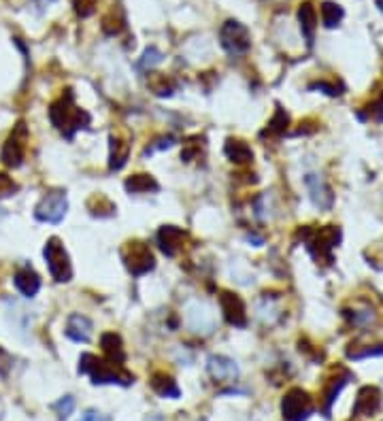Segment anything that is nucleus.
I'll list each match as a JSON object with an SVG mask.
<instances>
[{"label": "nucleus", "mask_w": 383, "mask_h": 421, "mask_svg": "<svg viewBox=\"0 0 383 421\" xmlns=\"http://www.w3.org/2000/svg\"><path fill=\"white\" fill-rule=\"evenodd\" d=\"M68 202H66V192L62 190H52L50 194H45L41 202L34 209V217L38 221L47 223H60L66 215Z\"/></svg>", "instance_id": "obj_9"}, {"label": "nucleus", "mask_w": 383, "mask_h": 421, "mask_svg": "<svg viewBox=\"0 0 383 421\" xmlns=\"http://www.w3.org/2000/svg\"><path fill=\"white\" fill-rule=\"evenodd\" d=\"M160 62H162V54L156 50V47H150V50L145 52V56H143V60L138 62V68L140 71H147V68H154Z\"/></svg>", "instance_id": "obj_29"}, {"label": "nucleus", "mask_w": 383, "mask_h": 421, "mask_svg": "<svg viewBox=\"0 0 383 421\" xmlns=\"http://www.w3.org/2000/svg\"><path fill=\"white\" fill-rule=\"evenodd\" d=\"M321 20H324V24L328 28L339 26V22L343 20V9L339 5H334V3H324L321 5Z\"/></svg>", "instance_id": "obj_26"}, {"label": "nucleus", "mask_w": 383, "mask_h": 421, "mask_svg": "<svg viewBox=\"0 0 383 421\" xmlns=\"http://www.w3.org/2000/svg\"><path fill=\"white\" fill-rule=\"evenodd\" d=\"M126 190L130 194H150V192H158L160 185L152 175H132L126 181Z\"/></svg>", "instance_id": "obj_20"}, {"label": "nucleus", "mask_w": 383, "mask_h": 421, "mask_svg": "<svg viewBox=\"0 0 383 421\" xmlns=\"http://www.w3.org/2000/svg\"><path fill=\"white\" fill-rule=\"evenodd\" d=\"M349 379H352V374L345 370L343 377H334V379L328 381V385H326V390H324V411H326V413H330V406H332L334 398L339 396V392L345 387V383H347Z\"/></svg>", "instance_id": "obj_23"}, {"label": "nucleus", "mask_w": 383, "mask_h": 421, "mask_svg": "<svg viewBox=\"0 0 383 421\" xmlns=\"http://www.w3.org/2000/svg\"><path fill=\"white\" fill-rule=\"evenodd\" d=\"M50 119H52V124H54L66 138H73L77 130L87 128L89 121H92L89 113L83 111V109H79V107L75 105V94H73V89H66L56 103H52V107H50Z\"/></svg>", "instance_id": "obj_2"}, {"label": "nucleus", "mask_w": 383, "mask_h": 421, "mask_svg": "<svg viewBox=\"0 0 383 421\" xmlns=\"http://www.w3.org/2000/svg\"><path fill=\"white\" fill-rule=\"evenodd\" d=\"M122 260H124V266L128 268V272L134 274V276L147 274L156 266V258H154L150 245H145L143 241H130V243H126L122 247Z\"/></svg>", "instance_id": "obj_4"}, {"label": "nucleus", "mask_w": 383, "mask_h": 421, "mask_svg": "<svg viewBox=\"0 0 383 421\" xmlns=\"http://www.w3.org/2000/svg\"><path fill=\"white\" fill-rule=\"evenodd\" d=\"M79 421H109V417L107 415H103V413H99V411H85L83 415H81V419Z\"/></svg>", "instance_id": "obj_35"}, {"label": "nucleus", "mask_w": 383, "mask_h": 421, "mask_svg": "<svg viewBox=\"0 0 383 421\" xmlns=\"http://www.w3.org/2000/svg\"><path fill=\"white\" fill-rule=\"evenodd\" d=\"M150 385L162 398H179V394H181L177 381L171 377V374H166V372H156L154 377H152V381H150Z\"/></svg>", "instance_id": "obj_19"}, {"label": "nucleus", "mask_w": 383, "mask_h": 421, "mask_svg": "<svg viewBox=\"0 0 383 421\" xmlns=\"http://www.w3.org/2000/svg\"><path fill=\"white\" fill-rule=\"evenodd\" d=\"M87 209L92 211V215H99V217H109V215H113V211H115V207H113V202L109 200V198H105V196H92L89 198V202H87Z\"/></svg>", "instance_id": "obj_25"}, {"label": "nucleus", "mask_w": 383, "mask_h": 421, "mask_svg": "<svg viewBox=\"0 0 383 421\" xmlns=\"http://www.w3.org/2000/svg\"><path fill=\"white\" fill-rule=\"evenodd\" d=\"M219 306L224 313V319L234 327H245L247 325V311L245 302L238 294L232 292H219Z\"/></svg>", "instance_id": "obj_10"}, {"label": "nucleus", "mask_w": 383, "mask_h": 421, "mask_svg": "<svg viewBox=\"0 0 383 421\" xmlns=\"http://www.w3.org/2000/svg\"><path fill=\"white\" fill-rule=\"evenodd\" d=\"M381 406V394L377 387H362L360 394H358V400H356V406L354 411L358 415H375Z\"/></svg>", "instance_id": "obj_16"}, {"label": "nucleus", "mask_w": 383, "mask_h": 421, "mask_svg": "<svg viewBox=\"0 0 383 421\" xmlns=\"http://www.w3.org/2000/svg\"><path fill=\"white\" fill-rule=\"evenodd\" d=\"M177 83L173 79H168L166 75H160V73H154L150 77V89L156 94V96H171L175 91Z\"/></svg>", "instance_id": "obj_24"}, {"label": "nucleus", "mask_w": 383, "mask_h": 421, "mask_svg": "<svg viewBox=\"0 0 383 421\" xmlns=\"http://www.w3.org/2000/svg\"><path fill=\"white\" fill-rule=\"evenodd\" d=\"M287 124H290V115H287L281 107H277V113L268 121V128L264 130V134H283L287 130Z\"/></svg>", "instance_id": "obj_27"}, {"label": "nucleus", "mask_w": 383, "mask_h": 421, "mask_svg": "<svg viewBox=\"0 0 383 421\" xmlns=\"http://www.w3.org/2000/svg\"><path fill=\"white\" fill-rule=\"evenodd\" d=\"M15 288L26 296V298H32L36 296V292L41 290V276L30 268V266H24L15 272Z\"/></svg>", "instance_id": "obj_15"}, {"label": "nucleus", "mask_w": 383, "mask_h": 421, "mask_svg": "<svg viewBox=\"0 0 383 421\" xmlns=\"http://www.w3.org/2000/svg\"><path fill=\"white\" fill-rule=\"evenodd\" d=\"M111 149H109V168L111 170H120L126 166L128 162V156H130V143L124 140L122 136L117 134H111Z\"/></svg>", "instance_id": "obj_17"}, {"label": "nucleus", "mask_w": 383, "mask_h": 421, "mask_svg": "<svg viewBox=\"0 0 383 421\" xmlns=\"http://www.w3.org/2000/svg\"><path fill=\"white\" fill-rule=\"evenodd\" d=\"M96 7H99V0H75V11L81 17H89Z\"/></svg>", "instance_id": "obj_30"}, {"label": "nucleus", "mask_w": 383, "mask_h": 421, "mask_svg": "<svg viewBox=\"0 0 383 421\" xmlns=\"http://www.w3.org/2000/svg\"><path fill=\"white\" fill-rule=\"evenodd\" d=\"M175 145V138L173 136H160L154 145H150L147 149H145V156H150V154H154V152H158V149H168V147H173Z\"/></svg>", "instance_id": "obj_32"}, {"label": "nucleus", "mask_w": 383, "mask_h": 421, "mask_svg": "<svg viewBox=\"0 0 383 421\" xmlns=\"http://www.w3.org/2000/svg\"><path fill=\"white\" fill-rule=\"evenodd\" d=\"M156 241H158V247L162 249L164 256L175 258L183 249V243L187 241V232L177 228V226H162L158 230Z\"/></svg>", "instance_id": "obj_11"}, {"label": "nucleus", "mask_w": 383, "mask_h": 421, "mask_svg": "<svg viewBox=\"0 0 383 421\" xmlns=\"http://www.w3.org/2000/svg\"><path fill=\"white\" fill-rule=\"evenodd\" d=\"M226 158L232 164H252L254 162V152L252 147L245 143V140H238V138H228L226 140V147H224Z\"/></svg>", "instance_id": "obj_14"}, {"label": "nucleus", "mask_w": 383, "mask_h": 421, "mask_svg": "<svg viewBox=\"0 0 383 421\" xmlns=\"http://www.w3.org/2000/svg\"><path fill=\"white\" fill-rule=\"evenodd\" d=\"M45 260L47 266H50L52 276L58 281V283H68L73 279V266H71V258L64 249V245L60 243V239L52 237L45 243Z\"/></svg>", "instance_id": "obj_5"}, {"label": "nucleus", "mask_w": 383, "mask_h": 421, "mask_svg": "<svg viewBox=\"0 0 383 421\" xmlns=\"http://www.w3.org/2000/svg\"><path fill=\"white\" fill-rule=\"evenodd\" d=\"M101 347H103V353L107 360L111 362H117V364H124L126 362V351H124V343H122V337L115 334V332H105L101 337Z\"/></svg>", "instance_id": "obj_18"}, {"label": "nucleus", "mask_w": 383, "mask_h": 421, "mask_svg": "<svg viewBox=\"0 0 383 421\" xmlns=\"http://www.w3.org/2000/svg\"><path fill=\"white\" fill-rule=\"evenodd\" d=\"M311 413H313V400L305 390L294 387L283 396L281 400L283 421H305Z\"/></svg>", "instance_id": "obj_7"}, {"label": "nucleus", "mask_w": 383, "mask_h": 421, "mask_svg": "<svg viewBox=\"0 0 383 421\" xmlns=\"http://www.w3.org/2000/svg\"><path fill=\"white\" fill-rule=\"evenodd\" d=\"M79 372L87 374L94 385H107V383L130 385V383H134V374H130L124 368V364L111 362L107 357H99L94 353H83L81 355Z\"/></svg>", "instance_id": "obj_1"}, {"label": "nucleus", "mask_w": 383, "mask_h": 421, "mask_svg": "<svg viewBox=\"0 0 383 421\" xmlns=\"http://www.w3.org/2000/svg\"><path fill=\"white\" fill-rule=\"evenodd\" d=\"M11 366H13V360H11V355L3 349V347H0V374H3V377H5V374L11 370Z\"/></svg>", "instance_id": "obj_34"}, {"label": "nucleus", "mask_w": 383, "mask_h": 421, "mask_svg": "<svg viewBox=\"0 0 383 421\" xmlns=\"http://www.w3.org/2000/svg\"><path fill=\"white\" fill-rule=\"evenodd\" d=\"M54 411H56L58 419L64 421V419L75 411V398H73V396H64V398H60V400L54 404Z\"/></svg>", "instance_id": "obj_28"}, {"label": "nucleus", "mask_w": 383, "mask_h": 421, "mask_svg": "<svg viewBox=\"0 0 383 421\" xmlns=\"http://www.w3.org/2000/svg\"><path fill=\"white\" fill-rule=\"evenodd\" d=\"M298 20H301V28L307 36V43H313V34H315V26H317V13L315 7L311 3H305L298 11Z\"/></svg>", "instance_id": "obj_22"}, {"label": "nucleus", "mask_w": 383, "mask_h": 421, "mask_svg": "<svg viewBox=\"0 0 383 421\" xmlns=\"http://www.w3.org/2000/svg\"><path fill=\"white\" fill-rule=\"evenodd\" d=\"M368 117L375 119V121H381V119H383V94H381V96H379L375 103H370V107H368Z\"/></svg>", "instance_id": "obj_33"}, {"label": "nucleus", "mask_w": 383, "mask_h": 421, "mask_svg": "<svg viewBox=\"0 0 383 421\" xmlns=\"http://www.w3.org/2000/svg\"><path fill=\"white\" fill-rule=\"evenodd\" d=\"M207 370L219 383H230V381H236V377H238V366L230 357H224V355H211L207 360Z\"/></svg>", "instance_id": "obj_12"}, {"label": "nucleus", "mask_w": 383, "mask_h": 421, "mask_svg": "<svg viewBox=\"0 0 383 421\" xmlns=\"http://www.w3.org/2000/svg\"><path fill=\"white\" fill-rule=\"evenodd\" d=\"M301 237H303V243L307 245L309 253L321 262H332V249L337 247V243L341 241V232L339 228L334 226H326V228H303L301 230Z\"/></svg>", "instance_id": "obj_3"}, {"label": "nucleus", "mask_w": 383, "mask_h": 421, "mask_svg": "<svg viewBox=\"0 0 383 421\" xmlns=\"http://www.w3.org/2000/svg\"><path fill=\"white\" fill-rule=\"evenodd\" d=\"M26 147H28V128L24 121H20L13 128V132L9 134L7 143L3 147V154H0V160H3V164L9 168H17V166H22V162L26 158Z\"/></svg>", "instance_id": "obj_8"}, {"label": "nucleus", "mask_w": 383, "mask_h": 421, "mask_svg": "<svg viewBox=\"0 0 383 421\" xmlns=\"http://www.w3.org/2000/svg\"><path fill=\"white\" fill-rule=\"evenodd\" d=\"M307 185H309V190H311V198H313V202H315L317 207L328 209V207L332 205V194H330V190H328V187H326L315 175H309V177H307Z\"/></svg>", "instance_id": "obj_21"}, {"label": "nucleus", "mask_w": 383, "mask_h": 421, "mask_svg": "<svg viewBox=\"0 0 383 421\" xmlns=\"http://www.w3.org/2000/svg\"><path fill=\"white\" fill-rule=\"evenodd\" d=\"M92 330L94 325L92 321L85 317V315H79V313H73L66 321V337L75 343H87L92 339Z\"/></svg>", "instance_id": "obj_13"}, {"label": "nucleus", "mask_w": 383, "mask_h": 421, "mask_svg": "<svg viewBox=\"0 0 383 421\" xmlns=\"http://www.w3.org/2000/svg\"><path fill=\"white\" fill-rule=\"evenodd\" d=\"M219 43L222 47L232 54V56H243L250 52L252 47V36H250V30L236 20H228L222 30H219Z\"/></svg>", "instance_id": "obj_6"}, {"label": "nucleus", "mask_w": 383, "mask_h": 421, "mask_svg": "<svg viewBox=\"0 0 383 421\" xmlns=\"http://www.w3.org/2000/svg\"><path fill=\"white\" fill-rule=\"evenodd\" d=\"M15 192H17V183H15L9 175L0 172V198L11 196V194H15Z\"/></svg>", "instance_id": "obj_31"}]
</instances>
